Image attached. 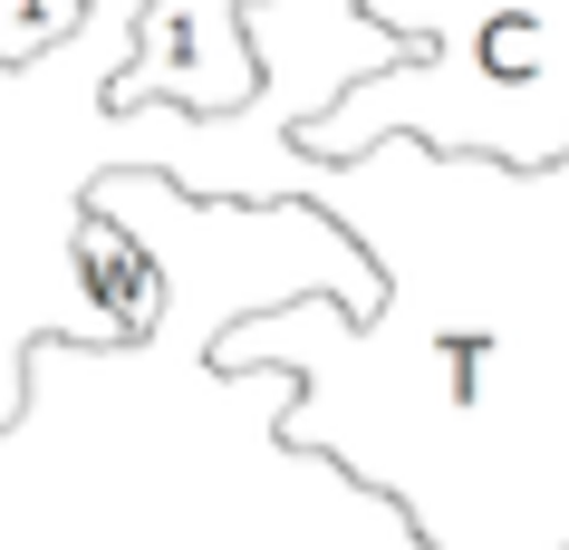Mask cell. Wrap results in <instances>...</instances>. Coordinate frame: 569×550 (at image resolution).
<instances>
[{"mask_svg":"<svg viewBox=\"0 0 569 550\" xmlns=\"http://www.w3.org/2000/svg\"><path fill=\"white\" fill-rule=\"evenodd\" d=\"M88 20H97L88 0H0V68H30L49 49H68Z\"/></svg>","mask_w":569,"mask_h":550,"instance_id":"3957f363","label":"cell"},{"mask_svg":"<svg viewBox=\"0 0 569 550\" xmlns=\"http://www.w3.org/2000/svg\"><path fill=\"white\" fill-rule=\"evenodd\" d=\"M97 20H136V10H146V0H88Z\"/></svg>","mask_w":569,"mask_h":550,"instance_id":"277c9868","label":"cell"},{"mask_svg":"<svg viewBox=\"0 0 569 550\" xmlns=\"http://www.w3.org/2000/svg\"><path fill=\"white\" fill-rule=\"evenodd\" d=\"M261 97L251 49V0H146L126 59L107 68V107H183V117H232Z\"/></svg>","mask_w":569,"mask_h":550,"instance_id":"7a4b0ae2","label":"cell"},{"mask_svg":"<svg viewBox=\"0 0 569 550\" xmlns=\"http://www.w3.org/2000/svg\"><path fill=\"white\" fill-rule=\"evenodd\" d=\"M367 10L425 49L300 117V154L416 136L435 154H492L511 174L569 154V0H367Z\"/></svg>","mask_w":569,"mask_h":550,"instance_id":"6da1fadb","label":"cell"}]
</instances>
